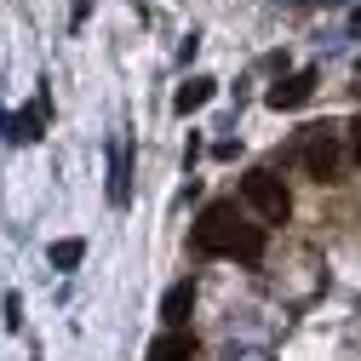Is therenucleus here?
<instances>
[{"label":"nucleus","instance_id":"f8f14e48","mask_svg":"<svg viewBox=\"0 0 361 361\" xmlns=\"http://www.w3.org/2000/svg\"><path fill=\"white\" fill-rule=\"evenodd\" d=\"M355 75H361V63H355Z\"/></svg>","mask_w":361,"mask_h":361},{"label":"nucleus","instance_id":"423d86ee","mask_svg":"<svg viewBox=\"0 0 361 361\" xmlns=\"http://www.w3.org/2000/svg\"><path fill=\"white\" fill-rule=\"evenodd\" d=\"M190 310H195V287H190V281H178V287L161 298V322H166V327H184V322H190Z\"/></svg>","mask_w":361,"mask_h":361},{"label":"nucleus","instance_id":"6e6552de","mask_svg":"<svg viewBox=\"0 0 361 361\" xmlns=\"http://www.w3.org/2000/svg\"><path fill=\"white\" fill-rule=\"evenodd\" d=\"M126 178H132V149L121 144V149H115V178H109V201H115V207L132 201V184H126Z\"/></svg>","mask_w":361,"mask_h":361},{"label":"nucleus","instance_id":"f03ea898","mask_svg":"<svg viewBox=\"0 0 361 361\" xmlns=\"http://www.w3.org/2000/svg\"><path fill=\"white\" fill-rule=\"evenodd\" d=\"M241 201L264 218V224H287L293 218V195H287V184L276 172H264V166H252L247 178H241Z\"/></svg>","mask_w":361,"mask_h":361},{"label":"nucleus","instance_id":"f257e3e1","mask_svg":"<svg viewBox=\"0 0 361 361\" xmlns=\"http://www.w3.org/2000/svg\"><path fill=\"white\" fill-rule=\"evenodd\" d=\"M195 252L258 264V258H264V230H258V224H241L230 201H212V207L201 212V224H195Z\"/></svg>","mask_w":361,"mask_h":361},{"label":"nucleus","instance_id":"9d476101","mask_svg":"<svg viewBox=\"0 0 361 361\" xmlns=\"http://www.w3.org/2000/svg\"><path fill=\"white\" fill-rule=\"evenodd\" d=\"M0 315H6V327H23V298L6 293V304H0Z\"/></svg>","mask_w":361,"mask_h":361},{"label":"nucleus","instance_id":"1a4fd4ad","mask_svg":"<svg viewBox=\"0 0 361 361\" xmlns=\"http://www.w3.org/2000/svg\"><path fill=\"white\" fill-rule=\"evenodd\" d=\"M47 258H52V269H75V264L86 258V241H80V235H69V241H52V252H47Z\"/></svg>","mask_w":361,"mask_h":361},{"label":"nucleus","instance_id":"0eeeda50","mask_svg":"<svg viewBox=\"0 0 361 361\" xmlns=\"http://www.w3.org/2000/svg\"><path fill=\"white\" fill-rule=\"evenodd\" d=\"M149 361H195V338L172 327V333H161V338L149 344Z\"/></svg>","mask_w":361,"mask_h":361},{"label":"nucleus","instance_id":"9b49d317","mask_svg":"<svg viewBox=\"0 0 361 361\" xmlns=\"http://www.w3.org/2000/svg\"><path fill=\"white\" fill-rule=\"evenodd\" d=\"M350 155H355V161H361V115H355V121H350Z\"/></svg>","mask_w":361,"mask_h":361},{"label":"nucleus","instance_id":"7ed1b4c3","mask_svg":"<svg viewBox=\"0 0 361 361\" xmlns=\"http://www.w3.org/2000/svg\"><path fill=\"white\" fill-rule=\"evenodd\" d=\"M298 166H304V178H315V184H333V178H338V138H333L327 126H310L304 132Z\"/></svg>","mask_w":361,"mask_h":361},{"label":"nucleus","instance_id":"39448f33","mask_svg":"<svg viewBox=\"0 0 361 361\" xmlns=\"http://www.w3.org/2000/svg\"><path fill=\"white\" fill-rule=\"evenodd\" d=\"M212 92H218V80H212V75H190L184 86H178L172 109H178V115H195V109H207V104H212Z\"/></svg>","mask_w":361,"mask_h":361},{"label":"nucleus","instance_id":"20e7f679","mask_svg":"<svg viewBox=\"0 0 361 361\" xmlns=\"http://www.w3.org/2000/svg\"><path fill=\"white\" fill-rule=\"evenodd\" d=\"M310 92H315V69H298V75H287V80L269 86L264 104L269 109H298V104H310Z\"/></svg>","mask_w":361,"mask_h":361}]
</instances>
